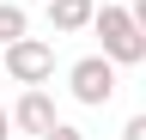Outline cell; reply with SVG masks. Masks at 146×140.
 Here are the masks:
<instances>
[{"mask_svg": "<svg viewBox=\"0 0 146 140\" xmlns=\"http://www.w3.org/2000/svg\"><path fill=\"white\" fill-rule=\"evenodd\" d=\"M91 31H98V43H104L110 61H122V67H140L146 61V25L134 19V6H110V0H104Z\"/></svg>", "mask_w": 146, "mask_h": 140, "instance_id": "obj_1", "label": "cell"}, {"mask_svg": "<svg viewBox=\"0 0 146 140\" xmlns=\"http://www.w3.org/2000/svg\"><path fill=\"white\" fill-rule=\"evenodd\" d=\"M116 73H122V61H110L104 49L98 55H79L67 67V92H73V104H85V110H104V104H116Z\"/></svg>", "mask_w": 146, "mask_h": 140, "instance_id": "obj_2", "label": "cell"}, {"mask_svg": "<svg viewBox=\"0 0 146 140\" xmlns=\"http://www.w3.org/2000/svg\"><path fill=\"white\" fill-rule=\"evenodd\" d=\"M6 79L12 85H49L55 79V43L49 37H18V43H6Z\"/></svg>", "mask_w": 146, "mask_h": 140, "instance_id": "obj_3", "label": "cell"}, {"mask_svg": "<svg viewBox=\"0 0 146 140\" xmlns=\"http://www.w3.org/2000/svg\"><path fill=\"white\" fill-rule=\"evenodd\" d=\"M55 122H61L55 92H49V85H25V92H18V104H12V128H18V134H31V140H43Z\"/></svg>", "mask_w": 146, "mask_h": 140, "instance_id": "obj_4", "label": "cell"}, {"mask_svg": "<svg viewBox=\"0 0 146 140\" xmlns=\"http://www.w3.org/2000/svg\"><path fill=\"white\" fill-rule=\"evenodd\" d=\"M98 25V0H49V31L55 37H79Z\"/></svg>", "mask_w": 146, "mask_h": 140, "instance_id": "obj_5", "label": "cell"}, {"mask_svg": "<svg viewBox=\"0 0 146 140\" xmlns=\"http://www.w3.org/2000/svg\"><path fill=\"white\" fill-rule=\"evenodd\" d=\"M18 37H31V12L18 0H0V43H18Z\"/></svg>", "mask_w": 146, "mask_h": 140, "instance_id": "obj_6", "label": "cell"}, {"mask_svg": "<svg viewBox=\"0 0 146 140\" xmlns=\"http://www.w3.org/2000/svg\"><path fill=\"white\" fill-rule=\"evenodd\" d=\"M122 140H146V110H134V116L122 122Z\"/></svg>", "mask_w": 146, "mask_h": 140, "instance_id": "obj_7", "label": "cell"}, {"mask_svg": "<svg viewBox=\"0 0 146 140\" xmlns=\"http://www.w3.org/2000/svg\"><path fill=\"white\" fill-rule=\"evenodd\" d=\"M43 140H85V128H73V122H55V128H49Z\"/></svg>", "mask_w": 146, "mask_h": 140, "instance_id": "obj_8", "label": "cell"}, {"mask_svg": "<svg viewBox=\"0 0 146 140\" xmlns=\"http://www.w3.org/2000/svg\"><path fill=\"white\" fill-rule=\"evenodd\" d=\"M18 128H12V110H6V104H0V140H12Z\"/></svg>", "mask_w": 146, "mask_h": 140, "instance_id": "obj_9", "label": "cell"}, {"mask_svg": "<svg viewBox=\"0 0 146 140\" xmlns=\"http://www.w3.org/2000/svg\"><path fill=\"white\" fill-rule=\"evenodd\" d=\"M134 19H140V25H146V0H134Z\"/></svg>", "mask_w": 146, "mask_h": 140, "instance_id": "obj_10", "label": "cell"}, {"mask_svg": "<svg viewBox=\"0 0 146 140\" xmlns=\"http://www.w3.org/2000/svg\"><path fill=\"white\" fill-rule=\"evenodd\" d=\"M0 79H6V43H0Z\"/></svg>", "mask_w": 146, "mask_h": 140, "instance_id": "obj_11", "label": "cell"}]
</instances>
